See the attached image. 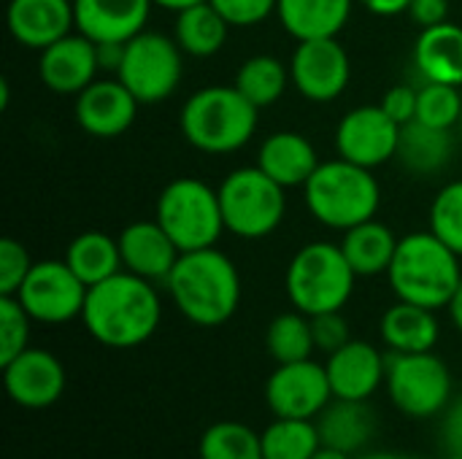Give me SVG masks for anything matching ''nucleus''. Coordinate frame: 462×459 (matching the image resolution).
<instances>
[{
	"instance_id": "1",
	"label": "nucleus",
	"mask_w": 462,
	"mask_h": 459,
	"mask_svg": "<svg viewBox=\"0 0 462 459\" xmlns=\"http://www.w3.org/2000/svg\"><path fill=\"white\" fill-rule=\"evenodd\" d=\"M162 306L152 281L119 271L87 289L81 322L87 333L108 349H133L146 344L160 327Z\"/></svg>"
},
{
	"instance_id": "2",
	"label": "nucleus",
	"mask_w": 462,
	"mask_h": 459,
	"mask_svg": "<svg viewBox=\"0 0 462 459\" xmlns=\"http://www.w3.org/2000/svg\"><path fill=\"white\" fill-rule=\"evenodd\" d=\"M165 284L176 308L198 327L225 325L241 303L238 268L217 246L181 252Z\"/></svg>"
},
{
	"instance_id": "3",
	"label": "nucleus",
	"mask_w": 462,
	"mask_h": 459,
	"mask_svg": "<svg viewBox=\"0 0 462 459\" xmlns=\"http://www.w3.org/2000/svg\"><path fill=\"white\" fill-rule=\"evenodd\" d=\"M387 276L398 300L439 311L460 289V257L430 230L409 233L398 241Z\"/></svg>"
},
{
	"instance_id": "4",
	"label": "nucleus",
	"mask_w": 462,
	"mask_h": 459,
	"mask_svg": "<svg viewBox=\"0 0 462 459\" xmlns=\"http://www.w3.org/2000/svg\"><path fill=\"white\" fill-rule=\"evenodd\" d=\"M260 108L238 87H203L181 108L179 124L189 146L206 154H230L244 149L257 130Z\"/></svg>"
},
{
	"instance_id": "5",
	"label": "nucleus",
	"mask_w": 462,
	"mask_h": 459,
	"mask_svg": "<svg viewBox=\"0 0 462 459\" xmlns=\"http://www.w3.org/2000/svg\"><path fill=\"white\" fill-rule=\"evenodd\" d=\"M303 192L311 216L330 230H349L374 219L382 203V187L371 168L341 157L319 162Z\"/></svg>"
},
{
	"instance_id": "6",
	"label": "nucleus",
	"mask_w": 462,
	"mask_h": 459,
	"mask_svg": "<svg viewBox=\"0 0 462 459\" xmlns=\"http://www.w3.org/2000/svg\"><path fill=\"white\" fill-rule=\"evenodd\" d=\"M357 273L344 257L341 246L314 241L295 252L284 284L295 311L306 317L341 311L355 292Z\"/></svg>"
},
{
	"instance_id": "7",
	"label": "nucleus",
	"mask_w": 462,
	"mask_h": 459,
	"mask_svg": "<svg viewBox=\"0 0 462 459\" xmlns=\"http://www.w3.org/2000/svg\"><path fill=\"white\" fill-rule=\"evenodd\" d=\"M157 222L173 238L179 252L217 246L225 233L219 192L192 176L173 179L157 197Z\"/></svg>"
},
{
	"instance_id": "8",
	"label": "nucleus",
	"mask_w": 462,
	"mask_h": 459,
	"mask_svg": "<svg viewBox=\"0 0 462 459\" xmlns=\"http://www.w3.org/2000/svg\"><path fill=\"white\" fill-rule=\"evenodd\" d=\"M217 192H219L225 230H230L238 238L246 241L265 238L284 222V211H287L284 187L276 184L257 165L227 173Z\"/></svg>"
},
{
	"instance_id": "9",
	"label": "nucleus",
	"mask_w": 462,
	"mask_h": 459,
	"mask_svg": "<svg viewBox=\"0 0 462 459\" xmlns=\"http://www.w3.org/2000/svg\"><path fill=\"white\" fill-rule=\"evenodd\" d=\"M387 390L398 411L428 419L452 403V373L433 352L387 354Z\"/></svg>"
},
{
	"instance_id": "10",
	"label": "nucleus",
	"mask_w": 462,
	"mask_h": 459,
	"mask_svg": "<svg viewBox=\"0 0 462 459\" xmlns=\"http://www.w3.org/2000/svg\"><path fill=\"white\" fill-rule=\"evenodd\" d=\"M181 46L154 30H143L125 43V60L116 78L135 95L138 103L168 100L184 73Z\"/></svg>"
},
{
	"instance_id": "11",
	"label": "nucleus",
	"mask_w": 462,
	"mask_h": 459,
	"mask_svg": "<svg viewBox=\"0 0 462 459\" xmlns=\"http://www.w3.org/2000/svg\"><path fill=\"white\" fill-rule=\"evenodd\" d=\"M87 289L89 287L70 271L65 260H43V262H32L16 298L32 322L65 325L81 317L87 303Z\"/></svg>"
},
{
	"instance_id": "12",
	"label": "nucleus",
	"mask_w": 462,
	"mask_h": 459,
	"mask_svg": "<svg viewBox=\"0 0 462 459\" xmlns=\"http://www.w3.org/2000/svg\"><path fill=\"white\" fill-rule=\"evenodd\" d=\"M268 409L279 419H314L333 400L325 365L314 360L279 365L265 384Z\"/></svg>"
},
{
	"instance_id": "13",
	"label": "nucleus",
	"mask_w": 462,
	"mask_h": 459,
	"mask_svg": "<svg viewBox=\"0 0 462 459\" xmlns=\"http://www.w3.org/2000/svg\"><path fill=\"white\" fill-rule=\"evenodd\" d=\"M352 76V62L338 38L298 41L290 60V78L295 89L311 103H330L341 97Z\"/></svg>"
},
{
	"instance_id": "14",
	"label": "nucleus",
	"mask_w": 462,
	"mask_h": 459,
	"mask_svg": "<svg viewBox=\"0 0 462 459\" xmlns=\"http://www.w3.org/2000/svg\"><path fill=\"white\" fill-rule=\"evenodd\" d=\"M401 124L382 106L352 108L336 130V149L341 160L363 168H379L395 157Z\"/></svg>"
},
{
	"instance_id": "15",
	"label": "nucleus",
	"mask_w": 462,
	"mask_h": 459,
	"mask_svg": "<svg viewBox=\"0 0 462 459\" xmlns=\"http://www.w3.org/2000/svg\"><path fill=\"white\" fill-rule=\"evenodd\" d=\"M3 384L8 398L30 411L54 406L65 392V368L46 349H24L3 365Z\"/></svg>"
},
{
	"instance_id": "16",
	"label": "nucleus",
	"mask_w": 462,
	"mask_h": 459,
	"mask_svg": "<svg viewBox=\"0 0 462 459\" xmlns=\"http://www.w3.org/2000/svg\"><path fill=\"white\" fill-rule=\"evenodd\" d=\"M138 114L135 95L119 78H95L76 95V122L92 138H119Z\"/></svg>"
},
{
	"instance_id": "17",
	"label": "nucleus",
	"mask_w": 462,
	"mask_h": 459,
	"mask_svg": "<svg viewBox=\"0 0 462 459\" xmlns=\"http://www.w3.org/2000/svg\"><path fill=\"white\" fill-rule=\"evenodd\" d=\"M97 70L100 65L95 41L79 30L46 46L38 60V76L54 95H79L95 81Z\"/></svg>"
},
{
	"instance_id": "18",
	"label": "nucleus",
	"mask_w": 462,
	"mask_h": 459,
	"mask_svg": "<svg viewBox=\"0 0 462 459\" xmlns=\"http://www.w3.org/2000/svg\"><path fill=\"white\" fill-rule=\"evenodd\" d=\"M325 371L333 398L368 400L382 381H387V357L365 341H349L338 352L328 354Z\"/></svg>"
},
{
	"instance_id": "19",
	"label": "nucleus",
	"mask_w": 462,
	"mask_h": 459,
	"mask_svg": "<svg viewBox=\"0 0 462 459\" xmlns=\"http://www.w3.org/2000/svg\"><path fill=\"white\" fill-rule=\"evenodd\" d=\"M152 0H73L76 30L95 43H127L146 30Z\"/></svg>"
},
{
	"instance_id": "20",
	"label": "nucleus",
	"mask_w": 462,
	"mask_h": 459,
	"mask_svg": "<svg viewBox=\"0 0 462 459\" xmlns=\"http://www.w3.org/2000/svg\"><path fill=\"white\" fill-rule=\"evenodd\" d=\"M5 22L16 43L43 51L73 32V0H11Z\"/></svg>"
},
{
	"instance_id": "21",
	"label": "nucleus",
	"mask_w": 462,
	"mask_h": 459,
	"mask_svg": "<svg viewBox=\"0 0 462 459\" xmlns=\"http://www.w3.org/2000/svg\"><path fill=\"white\" fill-rule=\"evenodd\" d=\"M119 252H122L125 271L146 281H168L173 265L181 257L179 246L173 243V238L162 230L157 219L127 225L119 235Z\"/></svg>"
},
{
	"instance_id": "22",
	"label": "nucleus",
	"mask_w": 462,
	"mask_h": 459,
	"mask_svg": "<svg viewBox=\"0 0 462 459\" xmlns=\"http://www.w3.org/2000/svg\"><path fill=\"white\" fill-rule=\"evenodd\" d=\"M257 168L265 170L276 184L290 189V187H306V181L319 168V160L309 138L292 130H282L263 141L257 154Z\"/></svg>"
},
{
	"instance_id": "23",
	"label": "nucleus",
	"mask_w": 462,
	"mask_h": 459,
	"mask_svg": "<svg viewBox=\"0 0 462 459\" xmlns=\"http://www.w3.org/2000/svg\"><path fill=\"white\" fill-rule=\"evenodd\" d=\"M455 157V135L452 130L425 124L420 119L401 124L395 160L411 176H433L444 170Z\"/></svg>"
},
{
	"instance_id": "24",
	"label": "nucleus",
	"mask_w": 462,
	"mask_h": 459,
	"mask_svg": "<svg viewBox=\"0 0 462 459\" xmlns=\"http://www.w3.org/2000/svg\"><path fill=\"white\" fill-rule=\"evenodd\" d=\"M414 65L425 81L462 87V27L444 22L420 32Z\"/></svg>"
},
{
	"instance_id": "25",
	"label": "nucleus",
	"mask_w": 462,
	"mask_h": 459,
	"mask_svg": "<svg viewBox=\"0 0 462 459\" xmlns=\"http://www.w3.org/2000/svg\"><path fill=\"white\" fill-rule=\"evenodd\" d=\"M317 430L322 446L355 454L376 433V414L365 400H330L317 417Z\"/></svg>"
},
{
	"instance_id": "26",
	"label": "nucleus",
	"mask_w": 462,
	"mask_h": 459,
	"mask_svg": "<svg viewBox=\"0 0 462 459\" xmlns=\"http://www.w3.org/2000/svg\"><path fill=\"white\" fill-rule=\"evenodd\" d=\"M382 341L395 354H420L433 352L439 344V319L436 311L425 306H414L406 300H398L390 306L379 322Z\"/></svg>"
},
{
	"instance_id": "27",
	"label": "nucleus",
	"mask_w": 462,
	"mask_h": 459,
	"mask_svg": "<svg viewBox=\"0 0 462 459\" xmlns=\"http://www.w3.org/2000/svg\"><path fill=\"white\" fill-rule=\"evenodd\" d=\"M355 0H279L276 14L282 27L298 41L336 38L349 16Z\"/></svg>"
},
{
	"instance_id": "28",
	"label": "nucleus",
	"mask_w": 462,
	"mask_h": 459,
	"mask_svg": "<svg viewBox=\"0 0 462 459\" xmlns=\"http://www.w3.org/2000/svg\"><path fill=\"white\" fill-rule=\"evenodd\" d=\"M398 241L401 238H395V233L387 225L368 219L363 225L344 230L341 252L357 276H379L390 271Z\"/></svg>"
},
{
	"instance_id": "29",
	"label": "nucleus",
	"mask_w": 462,
	"mask_h": 459,
	"mask_svg": "<svg viewBox=\"0 0 462 459\" xmlns=\"http://www.w3.org/2000/svg\"><path fill=\"white\" fill-rule=\"evenodd\" d=\"M65 262L87 287H95L125 268L119 238H111L100 230H87L76 235L65 252Z\"/></svg>"
},
{
	"instance_id": "30",
	"label": "nucleus",
	"mask_w": 462,
	"mask_h": 459,
	"mask_svg": "<svg viewBox=\"0 0 462 459\" xmlns=\"http://www.w3.org/2000/svg\"><path fill=\"white\" fill-rule=\"evenodd\" d=\"M227 30H230V24L225 22V16L206 0V3L189 5V8L176 14L173 38L184 54L211 57L225 46Z\"/></svg>"
},
{
	"instance_id": "31",
	"label": "nucleus",
	"mask_w": 462,
	"mask_h": 459,
	"mask_svg": "<svg viewBox=\"0 0 462 459\" xmlns=\"http://www.w3.org/2000/svg\"><path fill=\"white\" fill-rule=\"evenodd\" d=\"M290 65H284L279 57H271V54H254L249 57L238 73H236V87L238 92L254 103L257 108H265V106H273L284 92H287V84H290Z\"/></svg>"
},
{
	"instance_id": "32",
	"label": "nucleus",
	"mask_w": 462,
	"mask_h": 459,
	"mask_svg": "<svg viewBox=\"0 0 462 459\" xmlns=\"http://www.w3.org/2000/svg\"><path fill=\"white\" fill-rule=\"evenodd\" d=\"M265 346H268V354L276 360V365L311 360V352L317 349L314 333H311V317H306L300 311L279 314L268 325Z\"/></svg>"
},
{
	"instance_id": "33",
	"label": "nucleus",
	"mask_w": 462,
	"mask_h": 459,
	"mask_svg": "<svg viewBox=\"0 0 462 459\" xmlns=\"http://www.w3.org/2000/svg\"><path fill=\"white\" fill-rule=\"evenodd\" d=\"M322 446L317 422L279 419L263 433V459H311Z\"/></svg>"
},
{
	"instance_id": "34",
	"label": "nucleus",
	"mask_w": 462,
	"mask_h": 459,
	"mask_svg": "<svg viewBox=\"0 0 462 459\" xmlns=\"http://www.w3.org/2000/svg\"><path fill=\"white\" fill-rule=\"evenodd\" d=\"M200 459H263V436L241 422H217L200 438Z\"/></svg>"
},
{
	"instance_id": "35",
	"label": "nucleus",
	"mask_w": 462,
	"mask_h": 459,
	"mask_svg": "<svg viewBox=\"0 0 462 459\" xmlns=\"http://www.w3.org/2000/svg\"><path fill=\"white\" fill-rule=\"evenodd\" d=\"M430 233L462 257V181L447 184L430 206Z\"/></svg>"
},
{
	"instance_id": "36",
	"label": "nucleus",
	"mask_w": 462,
	"mask_h": 459,
	"mask_svg": "<svg viewBox=\"0 0 462 459\" xmlns=\"http://www.w3.org/2000/svg\"><path fill=\"white\" fill-rule=\"evenodd\" d=\"M462 116V95L452 84H436L425 81L420 89V103H417V119L433 127L452 130L460 124Z\"/></svg>"
},
{
	"instance_id": "37",
	"label": "nucleus",
	"mask_w": 462,
	"mask_h": 459,
	"mask_svg": "<svg viewBox=\"0 0 462 459\" xmlns=\"http://www.w3.org/2000/svg\"><path fill=\"white\" fill-rule=\"evenodd\" d=\"M30 314L16 295H0V365L11 363L27 349Z\"/></svg>"
},
{
	"instance_id": "38",
	"label": "nucleus",
	"mask_w": 462,
	"mask_h": 459,
	"mask_svg": "<svg viewBox=\"0 0 462 459\" xmlns=\"http://www.w3.org/2000/svg\"><path fill=\"white\" fill-rule=\"evenodd\" d=\"M30 268H32V260L27 249L14 238H3L0 241V295H16Z\"/></svg>"
},
{
	"instance_id": "39",
	"label": "nucleus",
	"mask_w": 462,
	"mask_h": 459,
	"mask_svg": "<svg viewBox=\"0 0 462 459\" xmlns=\"http://www.w3.org/2000/svg\"><path fill=\"white\" fill-rule=\"evenodd\" d=\"M230 27H254L260 22H265L279 0H208Z\"/></svg>"
},
{
	"instance_id": "40",
	"label": "nucleus",
	"mask_w": 462,
	"mask_h": 459,
	"mask_svg": "<svg viewBox=\"0 0 462 459\" xmlns=\"http://www.w3.org/2000/svg\"><path fill=\"white\" fill-rule=\"evenodd\" d=\"M311 333H314V346L325 354H333L352 341L349 322L341 317V311H328V314L311 317Z\"/></svg>"
},
{
	"instance_id": "41",
	"label": "nucleus",
	"mask_w": 462,
	"mask_h": 459,
	"mask_svg": "<svg viewBox=\"0 0 462 459\" xmlns=\"http://www.w3.org/2000/svg\"><path fill=\"white\" fill-rule=\"evenodd\" d=\"M417 103H420V89H414L411 84H395L393 89L384 92V97H382L379 106L398 124H406V122H414L417 119Z\"/></svg>"
},
{
	"instance_id": "42",
	"label": "nucleus",
	"mask_w": 462,
	"mask_h": 459,
	"mask_svg": "<svg viewBox=\"0 0 462 459\" xmlns=\"http://www.w3.org/2000/svg\"><path fill=\"white\" fill-rule=\"evenodd\" d=\"M409 16L422 27H436L449 22V0H411L409 5Z\"/></svg>"
},
{
	"instance_id": "43",
	"label": "nucleus",
	"mask_w": 462,
	"mask_h": 459,
	"mask_svg": "<svg viewBox=\"0 0 462 459\" xmlns=\"http://www.w3.org/2000/svg\"><path fill=\"white\" fill-rule=\"evenodd\" d=\"M441 438L449 454H462V395H457L444 411Z\"/></svg>"
},
{
	"instance_id": "44",
	"label": "nucleus",
	"mask_w": 462,
	"mask_h": 459,
	"mask_svg": "<svg viewBox=\"0 0 462 459\" xmlns=\"http://www.w3.org/2000/svg\"><path fill=\"white\" fill-rule=\"evenodd\" d=\"M95 49H97V65H100V70L119 73L122 60H125V43L122 41H106V43H95Z\"/></svg>"
},
{
	"instance_id": "45",
	"label": "nucleus",
	"mask_w": 462,
	"mask_h": 459,
	"mask_svg": "<svg viewBox=\"0 0 462 459\" xmlns=\"http://www.w3.org/2000/svg\"><path fill=\"white\" fill-rule=\"evenodd\" d=\"M357 3L365 5L376 16H398L403 11H409V5H411V0H357Z\"/></svg>"
},
{
	"instance_id": "46",
	"label": "nucleus",
	"mask_w": 462,
	"mask_h": 459,
	"mask_svg": "<svg viewBox=\"0 0 462 459\" xmlns=\"http://www.w3.org/2000/svg\"><path fill=\"white\" fill-rule=\"evenodd\" d=\"M447 308H449V317H452L455 327L462 333V284H460V289L455 292V298H452V303H449Z\"/></svg>"
},
{
	"instance_id": "47",
	"label": "nucleus",
	"mask_w": 462,
	"mask_h": 459,
	"mask_svg": "<svg viewBox=\"0 0 462 459\" xmlns=\"http://www.w3.org/2000/svg\"><path fill=\"white\" fill-rule=\"evenodd\" d=\"M154 5H160V8H165V11H184V8H189V5H198V3H206V0H152Z\"/></svg>"
},
{
	"instance_id": "48",
	"label": "nucleus",
	"mask_w": 462,
	"mask_h": 459,
	"mask_svg": "<svg viewBox=\"0 0 462 459\" xmlns=\"http://www.w3.org/2000/svg\"><path fill=\"white\" fill-rule=\"evenodd\" d=\"M311 459H352V454L338 452V449H330V446H319V449H317V454H314Z\"/></svg>"
},
{
	"instance_id": "49",
	"label": "nucleus",
	"mask_w": 462,
	"mask_h": 459,
	"mask_svg": "<svg viewBox=\"0 0 462 459\" xmlns=\"http://www.w3.org/2000/svg\"><path fill=\"white\" fill-rule=\"evenodd\" d=\"M360 459H422V457H411V454H393V452H374V454H365Z\"/></svg>"
},
{
	"instance_id": "50",
	"label": "nucleus",
	"mask_w": 462,
	"mask_h": 459,
	"mask_svg": "<svg viewBox=\"0 0 462 459\" xmlns=\"http://www.w3.org/2000/svg\"><path fill=\"white\" fill-rule=\"evenodd\" d=\"M8 95H11V87H8V81H3V84H0V108H3V111L8 108Z\"/></svg>"
},
{
	"instance_id": "51",
	"label": "nucleus",
	"mask_w": 462,
	"mask_h": 459,
	"mask_svg": "<svg viewBox=\"0 0 462 459\" xmlns=\"http://www.w3.org/2000/svg\"><path fill=\"white\" fill-rule=\"evenodd\" d=\"M447 459H462V454H449V457Z\"/></svg>"
},
{
	"instance_id": "52",
	"label": "nucleus",
	"mask_w": 462,
	"mask_h": 459,
	"mask_svg": "<svg viewBox=\"0 0 462 459\" xmlns=\"http://www.w3.org/2000/svg\"><path fill=\"white\" fill-rule=\"evenodd\" d=\"M457 127H460V133H462V116H460V124H457Z\"/></svg>"
}]
</instances>
